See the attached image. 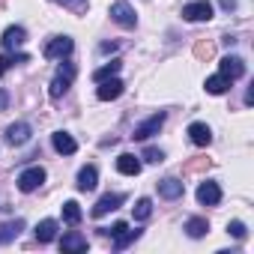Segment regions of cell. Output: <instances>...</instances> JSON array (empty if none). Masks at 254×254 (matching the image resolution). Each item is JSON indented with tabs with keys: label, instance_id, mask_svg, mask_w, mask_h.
Returning a JSON list of instances; mask_svg holds the SVG:
<instances>
[{
	"label": "cell",
	"instance_id": "obj_1",
	"mask_svg": "<svg viewBox=\"0 0 254 254\" xmlns=\"http://www.w3.org/2000/svg\"><path fill=\"white\" fill-rule=\"evenodd\" d=\"M75 63H63L60 69H57V75H54V81H51V99H60L69 87H72V81H75Z\"/></svg>",
	"mask_w": 254,
	"mask_h": 254
},
{
	"label": "cell",
	"instance_id": "obj_2",
	"mask_svg": "<svg viewBox=\"0 0 254 254\" xmlns=\"http://www.w3.org/2000/svg\"><path fill=\"white\" fill-rule=\"evenodd\" d=\"M72 48H75V42L69 39V36H54V39H48L45 42V57L48 60H63V57H69L72 54Z\"/></svg>",
	"mask_w": 254,
	"mask_h": 254
},
{
	"label": "cell",
	"instance_id": "obj_3",
	"mask_svg": "<svg viewBox=\"0 0 254 254\" xmlns=\"http://www.w3.org/2000/svg\"><path fill=\"white\" fill-rule=\"evenodd\" d=\"M111 18L120 24V27H126V30H132L135 24H138V15H135V9L126 3V0H117V3L111 6Z\"/></svg>",
	"mask_w": 254,
	"mask_h": 254
},
{
	"label": "cell",
	"instance_id": "obj_4",
	"mask_svg": "<svg viewBox=\"0 0 254 254\" xmlns=\"http://www.w3.org/2000/svg\"><path fill=\"white\" fill-rule=\"evenodd\" d=\"M183 18L186 21H209L212 18V3L209 0H194V3L183 6Z\"/></svg>",
	"mask_w": 254,
	"mask_h": 254
},
{
	"label": "cell",
	"instance_id": "obj_5",
	"mask_svg": "<svg viewBox=\"0 0 254 254\" xmlns=\"http://www.w3.org/2000/svg\"><path fill=\"white\" fill-rule=\"evenodd\" d=\"M165 126V114L159 111V114H153L147 123H141V126H135V141H147V138H153V135H159V129Z\"/></svg>",
	"mask_w": 254,
	"mask_h": 254
},
{
	"label": "cell",
	"instance_id": "obj_6",
	"mask_svg": "<svg viewBox=\"0 0 254 254\" xmlns=\"http://www.w3.org/2000/svg\"><path fill=\"white\" fill-rule=\"evenodd\" d=\"M123 81L114 75V78H108V81H99V90H96V96H99V102H111V99H120L123 96Z\"/></svg>",
	"mask_w": 254,
	"mask_h": 254
},
{
	"label": "cell",
	"instance_id": "obj_7",
	"mask_svg": "<svg viewBox=\"0 0 254 254\" xmlns=\"http://www.w3.org/2000/svg\"><path fill=\"white\" fill-rule=\"evenodd\" d=\"M42 183H45V171H42V168H27V171H21V177H18V189H21V191H36Z\"/></svg>",
	"mask_w": 254,
	"mask_h": 254
},
{
	"label": "cell",
	"instance_id": "obj_8",
	"mask_svg": "<svg viewBox=\"0 0 254 254\" xmlns=\"http://www.w3.org/2000/svg\"><path fill=\"white\" fill-rule=\"evenodd\" d=\"M221 75H224L227 81L242 78V75H245V60H242V57H236V54H227V57L221 60Z\"/></svg>",
	"mask_w": 254,
	"mask_h": 254
},
{
	"label": "cell",
	"instance_id": "obj_9",
	"mask_svg": "<svg viewBox=\"0 0 254 254\" xmlns=\"http://www.w3.org/2000/svg\"><path fill=\"white\" fill-rule=\"evenodd\" d=\"M197 200H200L203 206H215V203L221 200V189H218V183H212V180L200 183V186H197Z\"/></svg>",
	"mask_w": 254,
	"mask_h": 254
},
{
	"label": "cell",
	"instance_id": "obj_10",
	"mask_svg": "<svg viewBox=\"0 0 254 254\" xmlns=\"http://www.w3.org/2000/svg\"><path fill=\"white\" fill-rule=\"evenodd\" d=\"M30 135H33V129L27 123H12L9 129H6V141L12 144V147H21V144H27L30 141Z\"/></svg>",
	"mask_w": 254,
	"mask_h": 254
},
{
	"label": "cell",
	"instance_id": "obj_11",
	"mask_svg": "<svg viewBox=\"0 0 254 254\" xmlns=\"http://www.w3.org/2000/svg\"><path fill=\"white\" fill-rule=\"evenodd\" d=\"M189 138H191L194 147H209L212 132H209V126H206V123H191V126H189Z\"/></svg>",
	"mask_w": 254,
	"mask_h": 254
},
{
	"label": "cell",
	"instance_id": "obj_12",
	"mask_svg": "<svg viewBox=\"0 0 254 254\" xmlns=\"http://www.w3.org/2000/svg\"><path fill=\"white\" fill-rule=\"evenodd\" d=\"M183 191H186V186H183L177 177H168V180L159 183V194H162L165 200H177V197H183Z\"/></svg>",
	"mask_w": 254,
	"mask_h": 254
},
{
	"label": "cell",
	"instance_id": "obj_13",
	"mask_svg": "<svg viewBox=\"0 0 254 254\" xmlns=\"http://www.w3.org/2000/svg\"><path fill=\"white\" fill-rule=\"evenodd\" d=\"M117 171L126 174V177H138V174H141V159L132 156V153H123V156L117 159Z\"/></svg>",
	"mask_w": 254,
	"mask_h": 254
},
{
	"label": "cell",
	"instance_id": "obj_14",
	"mask_svg": "<svg viewBox=\"0 0 254 254\" xmlns=\"http://www.w3.org/2000/svg\"><path fill=\"white\" fill-rule=\"evenodd\" d=\"M0 42H3L6 51H12V48H18V45L27 42V30H24V27H6V30H3V39H0Z\"/></svg>",
	"mask_w": 254,
	"mask_h": 254
},
{
	"label": "cell",
	"instance_id": "obj_15",
	"mask_svg": "<svg viewBox=\"0 0 254 254\" xmlns=\"http://www.w3.org/2000/svg\"><path fill=\"white\" fill-rule=\"evenodd\" d=\"M51 144H54V150H57L60 156H72V153L78 150V144H75V138H72L69 132H54Z\"/></svg>",
	"mask_w": 254,
	"mask_h": 254
},
{
	"label": "cell",
	"instance_id": "obj_16",
	"mask_svg": "<svg viewBox=\"0 0 254 254\" xmlns=\"http://www.w3.org/2000/svg\"><path fill=\"white\" fill-rule=\"evenodd\" d=\"M123 200H126L123 194H105V197H99V200H96V206H93V215H96V218H102V215H108L111 209H117Z\"/></svg>",
	"mask_w": 254,
	"mask_h": 254
},
{
	"label": "cell",
	"instance_id": "obj_17",
	"mask_svg": "<svg viewBox=\"0 0 254 254\" xmlns=\"http://www.w3.org/2000/svg\"><path fill=\"white\" fill-rule=\"evenodd\" d=\"M96 186H99V174H96V168H93V165L81 168V171H78V189H81V191H93Z\"/></svg>",
	"mask_w": 254,
	"mask_h": 254
},
{
	"label": "cell",
	"instance_id": "obj_18",
	"mask_svg": "<svg viewBox=\"0 0 254 254\" xmlns=\"http://www.w3.org/2000/svg\"><path fill=\"white\" fill-rule=\"evenodd\" d=\"M60 248H63V251H87V236H81L78 230H72V233L63 236Z\"/></svg>",
	"mask_w": 254,
	"mask_h": 254
},
{
	"label": "cell",
	"instance_id": "obj_19",
	"mask_svg": "<svg viewBox=\"0 0 254 254\" xmlns=\"http://www.w3.org/2000/svg\"><path fill=\"white\" fill-rule=\"evenodd\" d=\"M54 236H57V221L54 218H45V221L36 224V239L39 242H51Z\"/></svg>",
	"mask_w": 254,
	"mask_h": 254
},
{
	"label": "cell",
	"instance_id": "obj_20",
	"mask_svg": "<svg viewBox=\"0 0 254 254\" xmlns=\"http://www.w3.org/2000/svg\"><path fill=\"white\" fill-rule=\"evenodd\" d=\"M230 90V81L218 72V75H212V78H206V93H212V96H221V93H227Z\"/></svg>",
	"mask_w": 254,
	"mask_h": 254
},
{
	"label": "cell",
	"instance_id": "obj_21",
	"mask_svg": "<svg viewBox=\"0 0 254 254\" xmlns=\"http://www.w3.org/2000/svg\"><path fill=\"white\" fill-rule=\"evenodd\" d=\"M120 66H123L120 60H111V63H105L102 69H96V72H93V81L99 84V81H108V78H114V75L120 72Z\"/></svg>",
	"mask_w": 254,
	"mask_h": 254
},
{
	"label": "cell",
	"instance_id": "obj_22",
	"mask_svg": "<svg viewBox=\"0 0 254 254\" xmlns=\"http://www.w3.org/2000/svg\"><path fill=\"white\" fill-rule=\"evenodd\" d=\"M206 230H209L206 218H189V221H186V233H189L191 239H200V236H203Z\"/></svg>",
	"mask_w": 254,
	"mask_h": 254
},
{
	"label": "cell",
	"instance_id": "obj_23",
	"mask_svg": "<svg viewBox=\"0 0 254 254\" xmlns=\"http://www.w3.org/2000/svg\"><path fill=\"white\" fill-rule=\"evenodd\" d=\"M21 230H24V221H21V218H18V221H6L3 227H0V242H9V239L18 236Z\"/></svg>",
	"mask_w": 254,
	"mask_h": 254
},
{
	"label": "cell",
	"instance_id": "obj_24",
	"mask_svg": "<svg viewBox=\"0 0 254 254\" xmlns=\"http://www.w3.org/2000/svg\"><path fill=\"white\" fill-rule=\"evenodd\" d=\"M138 236H141V230H129V227H126L120 236H114V248H117V251H123L126 245H129V242H135Z\"/></svg>",
	"mask_w": 254,
	"mask_h": 254
},
{
	"label": "cell",
	"instance_id": "obj_25",
	"mask_svg": "<svg viewBox=\"0 0 254 254\" xmlns=\"http://www.w3.org/2000/svg\"><path fill=\"white\" fill-rule=\"evenodd\" d=\"M63 218H66V224H78L81 221V206L75 200H66L63 203Z\"/></svg>",
	"mask_w": 254,
	"mask_h": 254
},
{
	"label": "cell",
	"instance_id": "obj_26",
	"mask_svg": "<svg viewBox=\"0 0 254 254\" xmlns=\"http://www.w3.org/2000/svg\"><path fill=\"white\" fill-rule=\"evenodd\" d=\"M150 215H153V200H150V197H141V200L135 203V218H138V221H147Z\"/></svg>",
	"mask_w": 254,
	"mask_h": 254
},
{
	"label": "cell",
	"instance_id": "obj_27",
	"mask_svg": "<svg viewBox=\"0 0 254 254\" xmlns=\"http://www.w3.org/2000/svg\"><path fill=\"white\" fill-rule=\"evenodd\" d=\"M30 57L27 54H3V57H0V75H3L6 69H12L15 63H27Z\"/></svg>",
	"mask_w": 254,
	"mask_h": 254
},
{
	"label": "cell",
	"instance_id": "obj_28",
	"mask_svg": "<svg viewBox=\"0 0 254 254\" xmlns=\"http://www.w3.org/2000/svg\"><path fill=\"white\" fill-rule=\"evenodd\" d=\"M212 54H215V48H212V42H203V39H200V42L194 45V57H197V60H209Z\"/></svg>",
	"mask_w": 254,
	"mask_h": 254
},
{
	"label": "cell",
	"instance_id": "obj_29",
	"mask_svg": "<svg viewBox=\"0 0 254 254\" xmlns=\"http://www.w3.org/2000/svg\"><path fill=\"white\" fill-rule=\"evenodd\" d=\"M227 233H230L233 239H245V233H248V230H245V224H242V221H230V224H227Z\"/></svg>",
	"mask_w": 254,
	"mask_h": 254
},
{
	"label": "cell",
	"instance_id": "obj_30",
	"mask_svg": "<svg viewBox=\"0 0 254 254\" xmlns=\"http://www.w3.org/2000/svg\"><path fill=\"white\" fill-rule=\"evenodd\" d=\"M144 159H147V162H153V165H159V162H165V153H162V150H156V147H147V150H144Z\"/></svg>",
	"mask_w": 254,
	"mask_h": 254
},
{
	"label": "cell",
	"instance_id": "obj_31",
	"mask_svg": "<svg viewBox=\"0 0 254 254\" xmlns=\"http://www.w3.org/2000/svg\"><path fill=\"white\" fill-rule=\"evenodd\" d=\"M203 168H209V159H197V162L186 165V171H203Z\"/></svg>",
	"mask_w": 254,
	"mask_h": 254
},
{
	"label": "cell",
	"instance_id": "obj_32",
	"mask_svg": "<svg viewBox=\"0 0 254 254\" xmlns=\"http://www.w3.org/2000/svg\"><path fill=\"white\" fill-rule=\"evenodd\" d=\"M9 105V96H6V90H0V111H3Z\"/></svg>",
	"mask_w": 254,
	"mask_h": 254
},
{
	"label": "cell",
	"instance_id": "obj_33",
	"mask_svg": "<svg viewBox=\"0 0 254 254\" xmlns=\"http://www.w3.org/2000/svg\"><path fill=\"white\" fill-rule=\"evenodd\" d=\"M221 6L224 9H236V0H221Z\"/></svg>",
	"mask_w": 254,
	"mask_h": 254
},
{
	"label": "cell",
	"instance_id": "obj_34",
	"mask_svg": "<svg viewBox=\"0 0 254 254\" xmlns=\"http://www.w3.org/2000/svg\"><path fill=\"white\" fill-rule=\"evenodd\" d=\"M57 3H63V6H72V0H57Z\"/></svg>",
	"mask_w": 254,
	"mask_h": 254
}]
</instances>
